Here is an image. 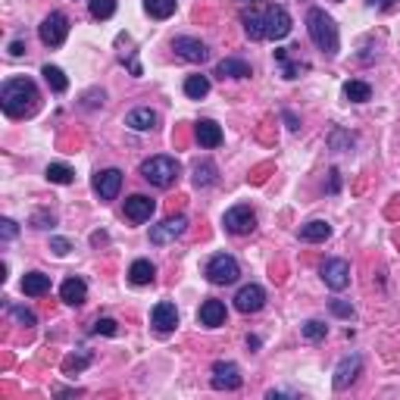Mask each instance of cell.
I'll return each mask as SVG.
<instances>
[{
	"instance_id": "obj_38",
	"label": "cell",
	"mask_w": 400,
	"mask_h": 400,
	"mask_svg": "<svg viewBox=\"0 0 400 400\" xmlns=\"http://www.w3.org/2000/svg\"><path fill=\"white\" fill-rule=\"evenodd\" d=\"M16 235H19V225H16L13 219H0V238H3V241H13Z\"/></svg>"
},
{
	"instance_id": "obj_29",
	"label": "cell",
	"mask_w": 400,
	"mask_h": 400,
	"mask_svg": "<svg viewBox=\"0 0 400 400\" xmlns=\"http://www.w3.org/2000/svg\"><path fill=\"white\" fill-rule=\"evenodd\" d=\"M344 97L350 103H366L369 97H372V88H369L366 82H359V78H353V82L344 85Z\"/></svg>"
},
{
	"instance_id": "obj_24",
	"label": "cell",
	"mask_w": 400,
	"mask_h": 400,
	"mask_svg": "<svg viewBox=\"0 0 400 400\" xmlns=\"http://www.w3.org/2000/svg\"><path fill=\"white\" fill-rule=\"evenodd\" d=\"M328 235H332V225H328L326 219H313V222L300 225V238H304V241H310V244H319V241H326Z\"/></svg>"
},
{
	"instance_id": "obj_6",
	"label": "cell",
	"mask_w": 400,
	"mask_h": 400,
	"mask_svg": "<svg viewBox=\"0 0 400 400\" xmlns=\"http://www.w3.org/2000/svg\"><path fill=\"white\" fill-rule=\"evenodd\" d=\"M263 25H266V38L269 41H282V38H288L291 34V13H288L285 7H278V3H272V7L263 10Z\"/></svg>"
},
{
	"instance_id": "obj_37",
	"label": "cell",
	"mask_w": 400,
	"mask_h": 400,
	"mask_svg": "<svg viewBox=\"0 0 400 400\" xmlns=\"http://www.w3.org/2000/svg\"><path fill=\"white\" fill-rule=\"evenodd\" d=\"M306 69V63H291L285 56V60H282V75H285V78H297V72H304Z\"/></svg>"
},
{
	"instance_id": "obj_30",
	"label": "cell",
	"mask_w": 400,
	"mask_h": 400,
	"mask_svg": "<svg viewBox=\"0 0 400 400\" xmlns=\"http://www.w3.org/2000/svg\"><path fill=\"white\" fill-rule=\"evenodd\" d=\"M144 10L154 19H169L176 13V0H144Z\"/></svg>"
},
{
	"instance_id": "obj_47",
	"label": "cell",
	"mask_w": 400,
	"mask_h": 400,
	"mask_svg": "<svg viewBox=\"0 0 400 400\" xmlns=\"http://www.w3.org/2000/svg\"><path fill=\"white\" fill-rule=\"evenodd\" d=\"M366 3H369V7H375V0H366Z\"/></svg>"
},
{
	"instance_id": "obj_43",
	"label": "cell",
	"mask_w": 400,
	"mask_h": 400,
	"mask_svg": "<svg viewBox=\"0 0 400 400\" xmlns=\"http://www.w3.org/2000/svg\"><path fill=\"white\" fill-rule=\"evenodd\" d=\"M328 176H332V178H328V191H332V194H338V188H341V172L332 169Z\"/></svg>"
},
{
	"instance_id": "obj_44",
	"label": "cell",
	"mask_w": 400,
	"mask_h": 400,
	"mask_svg": "<svg viewBox=\"0 0 400 400\" xmlns=\"http://www.w3.org/2000/svg\"><path fill=\"white\" fill-rule=\"evenodd\" d=\"M282 116H285V123H288V129H291V131H297V129H300V119L291 113V109H285Z\"/></svg>"
},
{
	"instance_id": "obj_11",
	"label": "cell",
	"mask_w": 400,
	"mask_h": 400,
	"mask_svg": "<svg viewBox=\"0 0 400 400\" xmlns=\"http://www.w3.org/2000/svg\"><path fill=\"white\" fill-rule=\"evenodd\" d=\"M363 372V357H359V353H350V357H344L338 363V366H335V388H338V391H344V388H350L353 381H357V375Z\"/></svg>"
},
{
	"instance_id": "obj_21",
	"label": "cell",
	"mask_w": 400,
	"mask_h": 400,
	"mask_svg": "<svg viewBox=\"0 0 400 400\" xmlns=\"http://www.w3.org/2000/svg\"><path fill=\"white\" fill-rule=\"evenodd\" d=\"M125 125L135 131H150V129H156V113L150 107H138L125 116Z\"/></svg>"
},
{
	"instance_id": "obj_49",
	"label": "cell",
	"mask_w": 400,
	"mask_h": 400,
	"mask_svg": "<svg viewBox=\"0 0 400 400\" xmlns=\"http://www.w3.org/2000/svg\"><path fill=\"white\" fill-rule=\"evenodd\" d=\"M338 3H341V0H338Z\"/></svg>"
},
{
	"instance_id": "obj_1",
	"label": "cell",
	"mask_w": 400,
	"mask_h": 400,
	"mask_svg": "<svg viewBox=\"0 0 400 400\" xmlns=\"http://www.w3.org/2000/svg\"><path fill=\"white\" fill-rule=\"evenodd\" d=\"M0 107L3 113L13 116V119H25V116H34L38 107H41V94L34 88L32 78L19 75V78H7L3 88H0Z\"/></svg>"
},
{
	"instance_id": "obj_19",
	"label": "cell",
	"mask_w": 400,
	"mask_h": 400,
	"mask_svg": "<svg viewBox=\"0 0 400 400\" xmlns=\"http://www.w3.org/2000/svg\"><path fill=\"white\" fill-rule=\"evenodd\" d=\"M197 144L207 150L219 147V144H222V129H219L213 119H200V123H197Z\"/></svg>"
},
{
	"instance_id": "obj_46",
	"label": "cell",
	"mask_w": 400,
	"mask_h": 400,
	"mask_svg": "<svg viewBox=\"0 0 400 400\" xmlns=\"http://www.w3.org/2000/svg\"><path fill=\"white\" fill-rule=\"evenodd\" d=\"M394 3H397V0H379V7H381V10H391Z\"/></svg>"
},
{
	"instance_id": "obj_42",
	"label": "cell",
	"mask_w": 400,
	"mask_h": 400,
	"mask_svg": "<svg viewBox=\"0 0 400 400\" xmlns=\"http://www.w3.org/2000/svg\"><path fill=\"white\" fill-rule=\"evenodd\" d=\"M50 251H54L56 257H66V253L72 251V244H69L66 238H50Z\"/></svg>"
},
{
	"instance_id": "obj_45",
	"label": "cell",
	"mask_w": 400,
	"mask_h": 400,
	"mask_svg": "<svg viewBox=\"0 0 400 400\" xmlns=\"http://www.w3.org/2000/svg\"><path fill=\"white\" fill-rule=\"evenodd\" d=\"M10 54H13V56H22V54H25V44H22V41H13V44H10Z\"/></svg>"
},
{
	"instance_id": "obj_40",
	"label": "cell",
	"mask_w": 400,
	"mask_h": 400,
	"mask_svg": "<svg viewBox=\"0 0 400 400\" xmlns=\"http://www.w3.org/2000/svg\"><path fill=\"white\" fill-rule=\"evenodd\" d=\"M32 225H34V229H54L56 219L50 216V213H34V216H32Z\"/></svg>"
},
{
	"instance_id": "obj_9",
	"label": "cell",
	"mask_w": 400,
	"mask_h": 400,
	"mask_svg": "<svg viewBox=\"0 0 400 400\" xmlns=\"http://www.w3.org/2000/svg\"><path fill=\"white\" fill-rule=\"evenodd\" d=\"M322 282H326L332 291H344V288L350 285V263L341 257L326 260V266H322Z\"/></svg>"
},
{
	"instance_id": "obj_26",
	"label": "cell",
	"mask_w": 400,
	"mask_h": 400,
	"mask_svg": "<svg viewBox=\"0 0 400 400\" xmlns=\"http://www.w3.org/2000/svg\"><path fill=\"white\" fill-rule=\"evenodd\" d=\"M41 75H44V82L50 85V91H54V94H63V91H69V78H66V72H63L60 66H44L41 69Z\"/></svg>"
},
{
	"instance_id": "obj_12",
	"label": "cell",
	"mask_w": 400,
	"mask_h": 400,
	"mask_svg": "<svg viewBox=\"0 0 400 400\" xmlns=\"http://www.w3.org/2000/svg\"><path fill=\"white\" fill-rule=\"evenodd\" d=\"M172 50H176L182 60H188V63H207V60H210V50H207V44L197 41V38H188V34L176 38V41H172Z\"/></svg>"
},
{
	"instance_id": "obj_20",
	"label": "cell",
	"mask_w": 400,
	"mask_h": 400,
	"mask_svg": "<svg viewBox=\"0 0 400 400\" xmlns=\"http://www.w3.org/2000/svg\"><path fill=\"white\" fill-rule=\"evenodd\" d=\"M216 75L219 78H251V63L238 60V56H225L216 66Z\"/></svg>"
},
{
	"instance_id": "obj_33",
	"label": "cell",
	"mask_w": 400,
	"mask_h": 400,
	"mask_svg": "<svg viewBox=\"0 0 400 400\" xmlns=\"http://www.w3.org/2000/svg\"><path fill=\"white\" fill-rule=\"evenodd\" d=\"M88 363H91V357H88V353H72V357H66V359H63V372H66V375L82 372V369H88Z\"/></svg>"
},
{
	"instance_id": "obj_34",
	"label": "cell",
	"mask_w": 400,
	"mask_h": 400,
	"mask_svg": "<svg viewBox=\"0 0 400 400\" xmlns=\"http://www.w3.org/2000/svg\"><path fill=\"white\" fill-rule=\"evenodd\" d=\"M300 332H304L306 341H322L328 335V326H326V322H319V319H310V322H304Z\"/></svg>"
},
{
	"instance_id": "obj_35",
	"label": "cell",
	"mask_w": 400,
	"mask_h": 400,
	"mask_svg": "<svg viewBox=\"0 0 400 400\" xmlns=\"http://www.w3.org/2000/svg\"><path fill=\"white\" fill-rule=\"evenodd\" d=\"M328 144H332V150H350L353 147V135H347V131L335 129L332 135H328Z\"/></svg>"
},
{
	"instance_id": "obj_16",
	"label": "cell",
	"mask_w": 400,
	"mask_h": 400,
	"mask_svg": "<svg viewBox=\"0 0 400 400\" xmlns=\"http://www.w3.org/2000/svg\"><path fill=\"white\" fill-rule=\"evenodd\" d=\"M156 210V200H150L147 194H131L129 200H125V216L131 219V222H147L150 216H154Z\"/></svg>"
},
{
	"instance_id": "obj_17",
	"label": "cell",
	"mask_w": 400,
	"mask_h": 400,
	"mask_svg": "<svg viewBox=\"0 0 400 400\" xmlns=\"http://www.w3.org/2000/svg\"><path fill=\"white\" fill-rule=\"evenodd\" d=\"M60 297H63V304H69V306H82L85 297H88V285H85V278H78V275L66 278V282L60 285Z\"/></svg>"
},
{
	"instance_id": "obj_22",
	"label": "cell",
	"mask_w": 400,
	"mask_h": 400,
	"mask_svg": "<svg viewBox=\"0 0 400 400\" xmlns=\"http://www.w3.org/2000/svg\"><path fill=\"white\" fill-rule=\"evenodd\" d=\"M22 291L28 294V297H41V294L50 291V275H44V272H25L22 275Z\"/></svg>"
},
{
	"instance_id": "obj_3",
	"label": "cell",
	"mask_w": 400,
	"mask_h": 400,
	"mask_svg": "<svg viewBox=\"0 0 400 400\" xmlns=\"http://www.w3.org/2000/svg\"><path fill=\"white\" fill-rule=\"evenodd\" d=\"M178 172H182V166H178L176 156H150V160L141 163V178L150 182L154 188H169V185H176Z\"/></svg>"
},
{
	"instance_id": "obj_48",
	"label": "cell",
	"mask_w": 400,
	"mask_h": 400,
	"mask_svg": "<svg viewBox=\"0 0 400 400\" xmlns=\"http://www.w3.org/2000/svg\"><path fill=\"white\" fill-rule=\"evenodd\" d=\"M251 3H257V0H251Z\"/></svg>"
},
{
	"instance_id": "obj_14",
	"label": "cell",
	"mask_w": 400,
	"mask_h": 400,
	"mask_svg": "<svg viewBox=\"0 0 400 400\" xmlns=\"http://www.w3.org/2000/svg\"><path fill=\"white\" fill-rule=\"evenodd\" d=\"M235 306L241 313H260L266 306V291L260 285H244V288H238L235 294Z\"/></svg>"
},
{
	"instance_id": "obj_27",
	"label": "cell",
	"mask_w": 400,
	"mask_h": 400,
	"mask_svg": "<svg viewBox=\"0 0 400 400\" xmlns=\"http://www.w3.org/2000/svg\"><path fill=\"white\" fill-rule=\"evenodd\" d=\"M244 22V32L251 41H266V25H263V13H244L241 16Z\"/></svg>"
},
{
	"instance_id": "obj_32",
	"label": "cell",
	"mask_w": 400,
	"mask_h": 400,
	"mask_svg": "<svg viewBox=\"0 0 400 400\" xmlns=\"http://www.w3.org/2000/svg\"><path fill=\"white\" fill-rule=\"evenodd\" d=\"M88 10L94 19H113L116 13V0H88Z\"/></svg>"
},
{
	"instance_id": "obj_31",
	"label": "cell",
	"mask_w": 400,
	"mask_h": 400,
	"mask_svg": "<svg viewBox=\"0 0 400 400\" xmlns=\"http://www.w3.org/2000/svg\"><path fill=\"white\" fill-rule=\"evenodd\" d=\"M48 182H54V185H72L75 182V172L69 169L66 163H50L48 166Z\"/></svg>"
},
{
	"instance_id": "obj_10",
	"label": "cell",
	"mask_w": 400,
	"mask_h": 400,
	"mask_svg": "<svg viewBox=\"0 0 400 400\" xmlns=\"http://www.w3.org/2000/svg\"><path fill=\"white\" fill-rule=\"evenodd\" d=\"M185 229H188V219H185V216L163 219L160 225L150 229V244H169V241H176V238L185 235Z\"/></svg>"
},
{
	"instance_id": "obj_25",
	"label": "cell",
	"mask_w": 400,
	"mask_h": 400,
	"mask_svg": "<svg viewBox=\"0 0 400 400\" xmlns=\"http://www.w3.org/2000/svg\"><path fill=\"white\" fill-rule=\"evenodd\" d=\"M185 94H188L191 101H204V97L210 94V78H207V75H188V78H185Z\"/></svg>"
},
{
	"instance_id": "obj_5",
	"label": "cell",
	"mask_w": 400,
	"mask_h": 400,
	"mask_svg": "<svg viewBox=\"0 0 400 400\" xmlns=\"http://www.w3.org/2000/svg\"><path fill=\"white\" fill-rule=\"evenodd\" d=\"M222 225L231 235H251V231L257 229V213H253L251 204H235L231 210H225Z\"/></svg>"
},
{
	"instance_id": "obj_36",
	"label": "cell",
	"mask_w": 400,
	"mask_h": 400,
	"mask_svg": "<svg viewBox=\"0 0 400 400\" xmlns=\"http://www.w3.org/2000/svg\"><path fill=\"white\" fill-rule=\"evenodd\" d=\"M91 332H94V335H107V338H113V335L119 332V326H116V319H97Z\"/></svg>"
},
{
	"instance_id": "obj_28",
	"label": "cell",
	"mask_w": 400,
	"mask_h": 400,
	"mask_svg": "<svg viewBox=\"0 0 400 400\" xmlns=\"http://www.w3.org/2000/svg\"><path fill=\"white\" fill-rule=\"evenodd\" d=\"M216 163H210V160H204V163H197L194 166V185L197 188H207V185H216Z\"/></svg>"
},
{
	"instance_id": "obj_23",
	"label": "cell",
	"mask_w": 400,
	"mask_h": 400,
	"mask_svg": "<svg viewBox=\"0 0 400 400\" xmlns=\"http://www.w3.org/2000/svg\"><path fill=\"white\" fill-rule=\"evenodd\" d=\"M154 278H156V266L150 263V260H135V263H131V269H129V282H131V285L144 288V285H150Z\"/></svg>"
},
{
	"instance_id": "obj_4",
	"label": "cell",
	"mask_w": 400,
	"mask_h": 400,
	"mask_svg": "<svg viewBox=\"0 0 400 400\" xmlns=\"http://www.w3.org/2000/svg\"><path fill=\"white\" fill-rule=\"evenodd\" d=\"M238 275H241V266H238V260L231 253H216L207 263V278L213 285H235Z\"/></svg>"
},
{
	"instance_id": "obj_13",
	"label": "cell",
	"mask_w": 400,
	"mask_h": 400,
	"mask_svg": "<svg viewBox=\"0 0 400 400\" xmlns=\"http://www.w3.org/2000/svg\"><path fill=\"white\" fill-rule=\"evenodd\" d=\"M119 188H123V172L119 169H103L94 176V191L101 200H116Z\"/></svg>"
},
{
	"instance_id": "obj_39",
	"label": "cell",
	"mask_w": 400,
	"mask_h": 400,
	"mask_svg": "<svg viewBox=\"0 0 400 400\" xmlns=\"http://www.w3.org/2000/svg\"><path fill=\"white\" fill-rule=\"evenodd\" d=\"M10 313H13V316L19 319L22 326H34V322H38V319H34V313L25 310V306H10Z\"/></svg>"
},
{
	"instance_id": "obj_18",
	"label": "cell",
	"mask_w": 400,
	"mask_h": 400,
	"mask_svg": "<svg viewBox=\"0 0 400 400\" xmlns=\"http://www.w3.org/2000/svg\"><path fill=\"white\" fill-rule=\"evenodd\" d=\"M197 319H200V326H207V328L225 326V304L222 300H204L200 310H197Z\"/></svg>"
},
{
	"instance_id": "obj_15",
	"label": "cell",
	"mask_w": 400,
	"mask_h": 400,
	"mask_svg": "<svg viewBox=\"0 0 400 400\" xmlns=\"http://www.w3.org/2000/svg\"><path fill=\"white\" fill-rule=\"evenodd\" d=\"M150 322H154L156 332H172V328L178 326V310H176V304H169V300H160V304L150 310Z\"/></svg>"
},
{
	"instance_id": "obj_41",
	"label": "cell",
	"mask_w": 400,
	"mask_h": 400,
	"mask_svg": "<svg viewBox=\"0 0 400 400\" xmlns=\"http://www.w3.org/2000/svg\"><path fill=\"white\" fill-rule=\"evenodd\" d=\"M332 313L341 319H353V306L347 300H332Z\"/></svg>"
},
{
	"instance_id": "obj_7",
	"label": "cell",
	"mask_w": 400,
	"mask_h": 400,
	"mask_svg": "<svg viewBox=\"0 0 400 400\" xmlns=\"http://www.w3.org/2000/svg\"><path fill=\"white\" fill-rule=\"evenodd\" d=\"M210 385L216 388V391H238V388L244 385V375H241L238 363H229V359H216V363H213Z\"/></svg>"
},
{
	"instance_id": "obj_2",
	"label": "cell",
	"mask_w": 400,
	"mask_h": 400,
	"mask_svg": "<svg viewBox=\"0 0 400 400\" xmlns=\"http://www.w3.org/2000/svg\"><path fill=\"white\" fill-rule=\"evenodd\" d=\"M306 32H310V41L316 44L319 50L326 56H338V48H341V34H338V25L335 19L326 13V10L313 7L306 13Z\"/></svg>"
},
{
	"instance_id": "obj_8",
	"label": "cell",
	"mask_w": 400,
	"mask_h": 400,
	"mask_svg": "<svg viewBox=\"0 0 400 400\" xmlns=\"http://www.w3.org/2000/svg\"><path fill=\"white\" fill-rule=\"evenodd\" d=\"M69 34V19L63 13H50L48 19L38 25V38H41L44 48H60L63 41H66Z\"/></svg>"
}]
</instances>
